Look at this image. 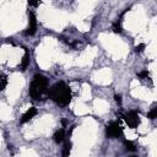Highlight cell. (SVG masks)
<instances>
[{"instance_id":"8992f818","label":"cell","mask_w":157,"mask_h":157,"mask_svg":"<svg viewBox=\"0 0 157 157\" xmlns=\"http://www.w3.org/2000/svg\"><path fill=\"white\" fill-rule=\"evenodd\" d=\"M37 114V109L34 108V107H32V108H29L22 117H21V119H20V124H25V123H27L28 120H31L34 115Z\"/></svg>"},{"instance_id":"7a4b0ae2","label":"cell","mask_w":157,"mask_h":157,"mask_svg":"<svg viewBox=\"0 0 157 157\" xmlns=\"http://www.w3.org/2000/svg\"><path fill=\"white\" fill-rule=\"evenodd\" d=\"M48 88V80L45 76L37 74L33 76V80L29 85V96L33 99H40L42 96L47 92Z\"/></svg>"},{"instance_id":"4fadbf2b","label":"cell","mask_w":157,"mask_h":157,"mask_svg":"<svg viewBox=\"0 0 157 157\" xmlns=\"http://www.w3.org/2000/svg\"><path fill=\"white\" fill-rule=\"evenodd\" d=\"M6 83H7L6 76H5V75H2V76H1V85H0V88H1V90H5V87H6Z\"/></svg>"},{"instance_id":"e0dca14e","label":"cell","mask_w":157,"mask_h":157,"mask_svg":"<svg viewBox=\"0 0 157 157\" xmlns=\"http://www.w3.org/2000/svg\"><path fill=\"white\" fill-rule=\"evenodd\" d=\"M131 157H136V156H131Z\"/></svg>"},{"instance_id":"8fae6325","label":"cell","mask_w":157,"mask_h":157,"mask_svg":"<svg viewBox=\"0 0 157 157\" xmlns=\"http://www.w3.org/2000/svg\"><path fill=\"white\" fill-rule=\"evenodd\" d=\"M124 145H125V148L128 150V151H135L136 148H135V145L131 142V141H124Z\"/></svg>"},{"instance_id":"ba28073f","label":"cell","mask_w":157,"mask_h":157,"mask_svg":"<svg viewBox=\"0 0 157 157\" xmlns=\"http://www.w3.org/2000/svg\"><path fill=\"white\" fill-rule=\"evenodd\" d=\"M29 64V53L27 49H25V55L22 58V63H21V70H26V67Z\"/></svg>"},{"instance_id":"52a82bcc","label":"cell","mask_w":157,"mask_h":157,"mask_svg":"<svg viewBox=\"0 0 157 157\" xmlns=\"http://www.w3.org/2000/svg\"><path fill=\"white\" fill-rule=\"evenodd\" d=\"M53 139L56 144H60L65 140V130L64 129H60V130H56L55 134L53 135Z\"/></svg>"},{"instance_id":"2e32d148","label":"cell","mask_w":157,"mask_h":157,"mask_svg":"<svg viewBox=\"0 0 157 157\" xmlns=\"http://www.w3.org/2000/svg\"><path fill=\"white\" fill-rule=\"evenodd\" d=\"M114 98H115V102H117L118 104H121V97H120L119 94H115Z\"/></svg>"},{"instance_id":"277c9868","label":"cell","mask_w":157,"mask_h":157,"mask_svg":"<svg viewBox=\"0 0 157 157\" xmlns=\"http://www.w3.org/2000/svg\"><path fill=\"white\" fill-rule=\"evenodd\" d=\"M124 120L125 123L131 128V129H136L140 125V117H139V112L137 110H130L124 115Z\"/></svg>"},{"instance_id":"3957f363","label":"cell","mask_w":157,"mask_h":157,"mask_svg":"<svg viewBox=\"0 0 157 157\" xmlns=\"http://www.w3.org/2000/svg\"><path fill=\"white\" fill-rule=\"evenodd\" d=\"M123 134V129L120 128L119 123L118 121H112L107 125L105 128V135L109 137V139H115V137H119L120 135Z\"/></svg>"},{"instance_id":"5bb4252c","label":"cell","mask_w":157,"mask_h":157,"mask_svg":"<svg viewBox=\"0 0 157 157\" xmlns=\"http://www.w3.org/2000/svg\"><path fill=\"white\" fill-rule=\"evenodd\" d=\"M144 49H145V44H144V43H141V44H139V45L135 47V52H136V53H140V52H142Z\"/></svg>"},{"instance_id":"9c48e42d","label":"cell","mask_w":157,"mask_h":157,"mask_svg":"<svg viewBox=\"0 0 157 157\" xmlns=\"http://www.w3.org/2000/svg\"><path fill=\"white\" fill-rule=\"evenodd\" d=\"M71 151V142L70 141H65L64 147H63V157H69Z\"/></svg>"},{"instance_id":"9a60e30c","label":"cell","mask_w":157,"mask_h":157,"mask_svg":"<svg viewBox=\"0 0 157 157\" xmlns=\"http://www.w3.org/2000/svg\"><path fill=\"white\" fill-rule=\"evenodd\" d=\"M147 76H148V71H146V70L137 74V77H140V78H144V77H147Z\"/></svg>"},{"instance_id":"5b68a950","label":"cell","mask_w":157,"mask_h":157,"mask_svg":"<svg viewBox=\"0 0 157 157\" xmlns=\"http://www.w3.org/2000/svg\"><path fill=\"white\" fill-rule=\"evenodd\" d=\"M37 31V18H36V15L33 11H29L28 12V28L26 31V34L27 36H33Z\"/></svg>"},{"instance_id":"7c38bea8","label":"cell","mask_w":157,"mask_h":157,"mask_svg":"<svg viewBox=\"0 0 157 157\" xmlns=\"http://www.w3.org/2000/svg\"><path fill=\"white\" fill-rule=\"evenodd\" d=\"M147 118H148V119H156V118H157V105L147 114Z\"/></svg>"},{"instance_id":"6da1fadb","label":"cell","mask_w":157,"mask_h":157,"mask_svg":"<svg viewBox=\"0 0 157 157\" xmlns=\"http://www.w3.org/2000/svg\"><path fill=\"white\" fill-rule=\"evenodd\" d=\"M48 96L56 104L66 105L71 101V90L65 82L59 81L50 87V90L48 91Z\"/></svg>"},{"instance_id":"30bf717a","label":"cell","mask_w":157,"mask_h":157,"mask_svg":"<svg viewBox=\"0 0 157 157\" xmlns=\"http://www.w3.org/2000/svg\"><path fill=\"white\" fill-rule=\"evenodd\" d=\"M113 31H114L115 33H120V32L123 31L121 25H120V21H117V22L113 23Z\"/></svg>"}]
</instances>
